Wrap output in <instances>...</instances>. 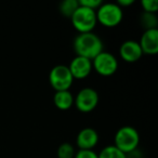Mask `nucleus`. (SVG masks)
I'll use <instances>...</instances> for the list:
<instances>
[{
    "mask_svg": "<svg viewBox=\"0 0 158 158\" xmlns=\"http://www.w3.org/2000/svg\"><path fill=\"white\" fill-rule=\"evenodd\" d=\"M73 48L77 56L92 61L98 54L104 51V44L101 38L92 31L77 35L73 42Z\"/></svg>",
    "mask_w": 158,
    "mask_h": 158,
    "instance_id": "f257e3e1",
    "label": "nucleus"
},
{
    "mask_svg": "<svg viewBox=\"0 0 158 158\" xmlns=\"http://www.w3.org/2000/svg\"><path fill=\"white\" fill-rule=\"evenodd\" d=\"M143 54L156 55L158 53V29L144 31L139 41Z\"/></svg>",
    "mask_w": 158,
    "mask_h": 158,
    "instance_id": "9b49d317",
    "label": "nucleus"
},
{
    "mask_svg": "<svg viewBox=\"0 0 158 158\" xmlns=\"http://www.w3.org/2000/svg\"><path fill=\"white\" fill-rule=\"evenodd\" d=\"M119 55L121 60L127 63H135L143 56V52L139 41L126 40L119 47Z\"/></svg>",
    "mask_w": 158,
    "mask_h": 158,
    "instance_id": "9d476101",
    "label": "nucleus"
},
{
    "mask_svg": "<svg viewBox=\"0 0 158 158\" xmlns=\"http://www.w3.org/2000/svg\"><path fill=\"white\" fill-rule=\"evenodd\" d=\"M100 101L99 93L93 88H84L74 97V105L80 113H91L97 108Z\"/></svg>",
    "mask_w": 158,
    "mask_h": 158,
    "instance_id": "0eeeda50",
    "label": "nucleus"
},
{
    "mask_svg": "<svg viewBox=\"0 0 158 158\" xmlns=\"http://www.w3.org/2000/svg\"><path fill=\"white\" fill-rule=\"evenodd\" d=\"M141 24L145 28V31L148 29H156L158 25V18L154 13H146L143 12L141 15Z\"/></svg>",
    "mask_w": 158,
    "mask_h": 158,
    "instance_id": "2eb2a0df",
    "label": "nucleus"
},
{
    "mask_svg": "<svg viewBox=\"0 0 158 158\" xmlns=\"http://www.w3.org/2000/svg\"><path fill=\"white\" fill-rule=\"evenodd\" d=\"M75 154V147L70 143H62L57 148V158H74Z\"/></svg>",
    "mask_w": 158,
    "mask_h": 158,
    "instance_id": "dca6fc26",
    "label": "nucleus"
},
{
    "mask_svg": "<svg viewBox=\"0 0 158 158\" xmlns=\"http://www.w3.org/2000/svg\"><path fill=\"white\" fill-rule=\"evenodd\" d=\"M95 13L98 23L107 28L118 26L123 19V9L115 2H103Z\"/></svg>",
    "mask_w": 158,
    "mask_h": 158,
    "instance_id": "20e7f679",
    "label": "nucleus"
},
{
    "mask_svg": "<svg viewBox=\"0 0 158 158\" xmlns=\"http://www.w3.org/2000/svg\"><path fill=\"white\" fill-rule=\"evenodd\" d=\"M49 82L53 90L66 91L69 90L74 84V78L66 65H56L49 73Z\"/></svg>",
    "mask_w": 158,
    "mask_h": 158,
    "instance_id": "423d86ee",
    "label": "nucleus"
},
{
    "mask_svg": "<svg viewBox=\"0 0 158 158\" xmlns=\"http://www.w3.org/2000/svg\"><path fill=\"white\" fill-rule=\"evenodd\" d=\"M117 5L123 9V8H126V7H129V6L133 5L134 3V0H118L117 1Z\"/></svg>",
    "mask_w": 158,
    "mask_h": 158,
    "instance_id": "aec40b11",
    "label": "nucleus"
},
{
    "mask_svg": "<svg viewBox=\"0 0 158 158\" xmlns=\"http://www.w3.org/2000/svg\"><path fill=\"white\" fill-rule=\"evenodd\" d=\"M72 25L79 34L92 33L98 24L97 13L94 10L79 6L70 18Z\"/></svg>",
    "mask_w": 158,
    "mask_h": 158,
    "instance_id": "7ed1b4c3",
    "label": "nucleus"
},
{
    "mask_svg": "<svg viewBox=\"0 0 158 158\" xmlns=\"http://www.w3.org/2000/svg\"><path fill=\"white\" fill-rule=\"evenodd\" d=\"M78 7H79L78 0H64V1H62L60 3L59 11L63 16L70 19Z\"/></svg>",
    "mask_w": 158,
    "mask_h": 158,
    "instance_id": "ddd939ff",
    "label": "nucleus"
},
{
    "mask_svg": "<svg viewBox=\"0 0 158 158\" xmlns=\"http://www.w3.org/2000/svg\"><path fill=\"white\" fill-rule=\"evenodd\" d=\"M92 69L103 77L113 76L118 69V60L113 53L102 51L92 60Z\"/></svg>",
    "mask_w": 158,
    "mask_h": 158,
    "instance_id": "39448f33",
    "label": "nucleus"
},
{
    "mask_svg": "<svg viewBox=\"0 0 158 158\" xmlns=\"http://www.w3.org/2000/svg\"><path fill=\"white\" fill-rule=\"evenodd\" d=\"M74 158H99L94 151H80L76 152Z\"/></svg>",
    "mask_w": 158,
    "mask_h": 158,
    "instance_id": "6ab92c4d",
    "label": "nucleus"
},
{
    "mask_svg": "<svg viewBox=\"0 0 158 158\" xmlns=\"http://www.w3.org/2000/svg\"><path fill=\"white\" fill-rule=\"evenodd\" d=\"M79 6H81V7H85V8H88V9H91V10H94L97 11L101 5L102 2L101 0H79Z\"/></svg>",
    "mask_w": 158,
    "mask_h": 158,
    "instance_id": "a211bd4d",
    "label": "nucleus"
},
{
    "mask_svg": "<svg viewBox=\"0 0 158 158\" xmlns=\"http://www.w3.org/2000/svg\"><path fill=\"white\" fill-rule=\"evenodd\" d=\"M140 144V134L135 128L131 126H123L115 133L114 146L126 155L136 151Z\"/></svg>",
    "mask_w": 158,
    "mask_h": 158,
    "instance_id": "f03ea898",
    "label": "nucleus"
},
{
    "mask_svg": "<svg viewBox=\"0 0 158 158\" xmlns=\"http://www.w3.org/2000/svg\"><path fill=\"white\" fill-rule=\"evenodd\" d=\"M53 102L57 110H68L74 106V94L69 90L56 91L53 97Z\"/></svg>",
    "mask_w": 158,
    "mask_h": 158,
    "instance_id": "f8f14e48",
    "label": "nucleus"
},
{
    "mask_svg": "<svg viewBox=\"0 0 158 158\" xmlns=\"http://www.w3.org/2000/svg\"><path fill=\"white\" fill-rule=\"evenodd\" d=\"M100 135L93 128H84L78 132L76 136V145L80 151H93L98 145Z\"/></svg>",
    "mask_w": 158,
    "mask_h": 158,
    "instance_id": "1a4fd4ad",
    "label": "nucleus"
},
{
    "mask_svg": "<svg viewBox=\"0 0 158 158\" xmlns=\"http://www.w3.org/2000/svg\"><path fill=\"white\" fill-rule=\"evenodd\" d=\"M72 74L73 78L77 80H82V79L88 78L92 73V62L82 56H75L70 61L69 65L67 66Z\"/></svg>",
    "mask_w": 158,
    "mask_h": 158,
    "instance_id": "6e6552de",
    "label": "nucleus"
},
{
    "mask_svg": "<svg viewBox=\"0 0 158 158\" xmlns=\"http://www.w3.org/2000/svg\"><path fill=\"white\" fill-rule=\"evenodd\" d=\"M141 6L143 8V12L146 13H154L158 11V1L157 0H142Z\"/></svg>",
    "mask_w": 158,
    "mask_h": 158,
    "instance_id": "f3484780",
    "label": "nucleus"
},
{
    "mask_svg": "<svg viewBox=\"0 0 158 158\" xmlns=\"http://www.w3.org/2000/svg\"><path fill=\"white\" fill-rule=\"evenodd\" d=\"M99 158H127V155L119 151L116 146L114 145H108L105 146L104 148L101 149L99 154H98Z\"/></svg>",
    "mask_w": 158,
    "mask_h": 158,
    "instance_id": "4468645a",
    "label": "nucleus"
}]
</instances>
